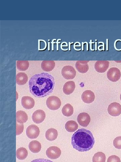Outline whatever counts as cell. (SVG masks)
<instances>
[{
	"label": "cell",
	"instance_id": "obj_8",
	"mask_svg": "<svg viewBox=\"0 0 121 162\" xmlns=\"http://www.w3.org/2000/svg\"><path fill=\"white\" fill-rule=\"evenodd\" d=\"M46 153L49 158L54 159L60 157L61 154V151L57 147L51 146L47 149Z\"/></svg>",
	"mask_w": 121,
	"mask_h": 162
},
{
	"label": "cell",
	"instance_id": "obj_20",
	"mask_svg": "<svg viewBox=\"0 0 121 162\" xmlns=\"http://www.w3.org/2000/svg\"><path fill=\"white\" fill-rule=\"evenodd\" d=\"M28 120L27 114L24 111H19L16 113V120L19 124L26 123Z\"/></svg>",
	"mask_w": 121,
	"mask_h": 162
},
{
	"label": "cell",
	"instance_id": "obj_19",
	"mask_svg": "<svg viewBox=\"0 0 121 162\" xmlns=\"http://www.w3.org/2000/svg\"><path fill=\"white\" fill-rule=\"evenodd\" d=\"M29 148L32 152L35 153H38L41 150V145L39 142L34 140L30 143Z\"/></svg>",
	"mask_w": 121,
	"mask_h": 162
},
{
	"label": "cell",
	"instance_id": "obj_14",
	"mask_svg": "<svg viewBox=\"0 0 121 162\" xmlns=\"http://www.w3.org/2000/svg\"><path fill=\"white\" fill-rule=\"evenodd\" d=\"M89 61H79L75 64V67L77 70L81 73H85L89 70V66L88 63Z\"/></svg>",
	"mask_w": 121,
	"mask_h": 162
},
{
	"label": "cell",
	"instance_id": "obj_2",
	"mask_svg": "<svg viewBox=\"0 0 121 162\" xmlns=\"http://www.w3.org/2000/svg\"><path fill=\"white\" fill-rule=\"evenodd\" d=\"M71 143L73 148L81 152L87 151L93 147L95 139L90 131L81 129L73 134Z\"/></svg>",
	"mask_w": 121,
	"mask_h": 162
},
{
	"label": "cell",
	"instance_id": "obj_7",
	"mask_svg": "<svg viewBox=\"0 0 121 162\" xmlns=\"http://www.w3.org/2000/svg\"><path fill=\"white\" fill-rule=\"evenodd\" d=\"M108 111L110 115L118 116L121 114V105L117 102L112 103L109 105Z\"/></svg>",
	"mask_w": 121,
	"mask_h": 162
},
{
	"label": "cell",
	"instance_id": "obj_21",
	"mask_svg": "<svg viewBox=\"0 0 121 162\" xmlns=\"http://www.w3.org/2000/svg\"><path fill=\"white\" fill-rule=\"evenodd\" d=\"M78 125L77 123L73 120L68 121L65 125L66 130L70 132L75 131L78 129Z\"/></svg>",
	"mask_w": 121,
	"mask_h": 162
},
{
	"label": "cell",
	"instance_id": "obj_11",
	"mask_svg": "<svg viewBox=\"0 0 121 162\" xmlns=\"http://www.w3.org/2000/svg\"><path fill=\"white\" fill-rule=\"evenodd\" d=\"M79 124L81 126L87 127L90 122V118L87 113H82L80 114L77 118Z\"/></svg>",
	"mask_w": 121,
	"mask_h": 162
},
{
	"label": "cell",
	"instance_id": "obj_13",
	"mask_svg": "<svg viewBox=\"0 0 121 162\" xmlns=\"http://www.w3.org/2000/svg\"><path fill=\"white\" fill-rule=\"evenodd\" d=\"M109 62L106 61H97L95 65L96 70L99 73L105 72L109 68Z\"/></svg>",
	"mask_w": 121,
	"mask_h": 162
},
{
	"label": "cell",
	"instance_id": "obj_24",
	"mask_svg": "<svg viewBox=\"0 0 121 162\" xmlns=\"http://www.w3.org/2000/svg\"><path fill=\"white\" fill-rule=\"evenodd\" d=\"M29 66V62L27 61H18L17 62V67L21 71H25L27 70Z\"/></svg>",
	"mask_w": 121,
	"mask_h": 162
},
{
	"label": "cell",
	"instance_id": "obj_26",
	"mask_svg": "<svg viewBox=\"0 0 121 162\" xmlns=\"http://www.w3.org/2000/svg\"><path fill=\"white\" fill-rule=\"evenodd\" d=\"M113 144L114 147L118 149H121V137L116 138L114 140Z\"/></svg>",
	"mask_w": 121,
	"mask_h": 162
},
{
	"label": "cell",
	"instance_id": "obj_25",
	"mask_svg": "<svg viewBox=\"0 0 121 162\" xmlns=\"http://www.w3.org/2000/svg\"><path fill=\"white\" fill-rule=\"evenodd\" d=\"M106 160L105 154L102 152H98L95 154L93 159L94 162H105Z\"/></svg>",
	"mask_w": 121,
	"mask_h": 162
},
{
	"label": "cell",
	"instance_id": "obj_22",
	"mask_svg": "<svg viewBox=\"0 0 121 162\" xmlns=\"http://www.w3.org/2000/svg\"><path fill=\"white\" fill-rule=\"evenodd\" d=\"M62 113L66 117H69L71 116L74 113L73 107L69 104H65L63 108Z\"/></svg>",
	"mask_w": 121,
	"mask_h": 162
},
{
	"label": "cell",
	"instance_id": "obj_1",
	"mask_svg": "<svg viewBox=\"0 0 121 162\" xmlns=\"http://www.w3.org/2000/svg\"><path fill=\"white\" fill-rule=\"evenodd\" d=\"M30 92L35 97L42 98L51 94L55 86V80L51 75L42 73L32 76L29 80Z\"/></svg>",
	"mask_w": 121,
	"mask_h": 162
},
{
	"label": "cell",
	"instance_id": "obj_9",
	"mask_svg": "<svg viewBox=\"0 0 121 162\" xmlns=\"http://www.w3.org/2000/svg\"><path fill=\"white\" fill-rule=\"evenodd\" d=\"M22 106L26 109H33L35 105L34 99L29 96H23L21 100Z\"/></svg>",
	"mask_w": 121,
	"mask_h": 162
},
{
	"label": "cell",
	"instance_id": "obj_17",
	"mask_svg": "<svg viewBox=\"0 0 121 162\" xmlns=\"http://www.w3.org/2000/svg\"><path fill=\"white\" fill-rule=\"evenodd\" d=\"M58 132L57 130L54 128H50L48 129L46 133V138L49 141H53L57 138Z\"/></svg>",
	"mask_w": 121,
	"mask_h": 162
},
{
	"label": "cell",
	"instance_id": "obj_10",
	"mask_svg": "<svg viewBox=\"0 0 121 162\" xmlns=\"http://www.w3.org/2000/svg\"><path fill=\"white\" fill-rule=\"evenodd\" d=\"M46 117V114L44 111L38 110L33 114L32 119L34 123L37 124H40L44 120Z\"/></svg>",
	"mask_w": 121,
	"mask_h": 162
},
{
	"label": "cell",
	"instance_id": "obj_27",
	"mask_svg": "<svg viewBox=\"0 0 121 162\" xmlns=\"http://www.w3.org/2000/svg\"><path fill=\"white\" fill-rule=\"evenodd\" d=\"M24 130V125L23 124H17L16 123V135L17 136L19 135L23 132Z\"/></svg>",
	"mask_w": 121,
	"mask_h": 162
},
{
	"label": "cell",
	"instance_id": "obj_6",
	"mask_svg": "<svg viewBox=\"0 0 121 162\" xmlns=\"http://www.w3.org/2000/svg\"><path fill=\"white\" fill-rule=\"evenodd\" d=\"M121 73L120 70L116 68H112L108 71L107 73L108 78L112 82H117L120 79Z\"/></svg>",
	"mask_w": 121,
	"mask_h": 162
},
{
	"label": "cell",
	"instance_id": "obj_5",
	"mask_svg": "<svg viewBox=\"0 0 121 162\" xmlns=\"http://www.w3.org/2000/svg\"><path fill=\"white\" fill-rule=\"evenodd\" d=\"M62 74L65 79H71L75 77L76 75V71L72 66H66L63 68Z\"/></svg>",
	"mask_w": 121,
	"mask_h": 162
},
{
	"label": "cell",
	"instance_id": "obj_29",
	"mask_svg": "<svg viewBox=\"0 0 121 162\" xmlns=\"http://www.w3.org/2000/svg\"><path fill=\"white\" fill-rule=\"evenodd\" d=\"M120 100L121 101V94L120 95Z\"/></svg>",
	"mask_w": 121,
	"mask_h": 162
},
{
	"label": "cell",
	"instance_id": "obj_4",
	"mask_svg": "<svg viewBox=\"0 0 121 162\" xmlns=\"http://www.w3.org/2000/svg\"><path fill=\"white\" fill-rule=\"evenodd\" d=\"M40 133L39 128L34 124L29 125L26 129L27 136L30 139H34L37 138L39 135Z\"/></svg>",
	"mask_w": 121,
	"mask_h": 162
},
{
	"label": "cell",
	"instance_id": "obj_12",
	"mask_svg": "<svg viewBox=\"0 0 121 162\" xmlns=\"http://www.w3.org/2000/svg\"><path fill=\"white\" fill-rule=\"evenodd\" d=\"M95 95L94 93L90 90H86L82 94L81 98L85 103L90 104L93 103L95 100Z\"/></svg>",
	"mask_w": 121,
	"mask_h": 162
},
{
	"label": "cell",
	"instance_id": "obj_28",
	"mask_svg": "<svg viewBox=\"0 0 121 162\" xmlns=\"http://www.w3.org/2000/svg\"><path fill=\"white\" fill-rule=\"evenodd\" d=\"M108 162H120V158L117 156L116 155H112L110 156L108 159Z\"/></svg>",
	"mask_w": 121,
	"mask_h": 162
},
{
	"label": "cell",
	"instance_id": "obj_23",
	"mask_svg": "<svg viewBox=\"0 0 121 162\" xmlns=\"http://www.w3.org/2000/svg\"><path fill=\"white\" fill-rule=\"evenodd\" d=\"M28 151L25 148L21 147L18 148L16 152L17 158L20 160L25 159L28 155Z\"/></svg>",
	"mask_w": 121,
	"mask_h": 162
},
{
	"label": "cell",
	"instance_id": "obj_3",
	"mask_svg": "<svg viewBox=\"0 0 121 162\" xmlns=\"http://www.w3.org/2000/svg\"><path fill=\"white\" fill-rule=\"evenodd\" d=\"M46 104L50 109L56 110L59 109L61 106V101L58 97L51 96L47 99Z\"/></svg>",
	"mask_w": 121,
	"mask_h": 162
},
{
	"label": "cell",
	"instance_id": "obj_15",
	"mask_svg": "<svg viewBox=\"0 0 121 162\" xmlns=\"http://www.w3.org/2000/svg\"><path fill=\"white\" fill-rule=\"evenodd\" d=\"M75 84L73 81H70L66 82L63 88L64 93L66 95H70L75 90Z\"/></svg>",
	"mask_w": 121,
	"mask_h": 162
},
{
	"label": "cell",
	"instance_id": "obj_18",
	"mask_svg": "<svg viewBox=\"0 0 121 162\" xmlns=\"http://www.w3.org/2000/svg\"><path fill=\"white\" fill-rule=\"evenodd\" d=\"M28 77L24 73L20 72L16 75V83L19 85H23L26 84L28 80Z\"/></svg>",
	"mask_w": 121,
	"mask_h": 162
},
{
	"label": "cell",
	"instance_id": "obj_16",
	"mask_svg": "<svg viewBox=\"0 0 121 162\" xmlns=\"http://www.w3.org/2000/svg\"><path fill=\"white\" fill-rule=\"evenodd\" d=\"M55 66V63L53 61H44L41 64L42 70L45 71L49 72L52 71Z\"/></svg>",
	"mask_w": 121,
	"mask_h": 162
}]
</instances>
